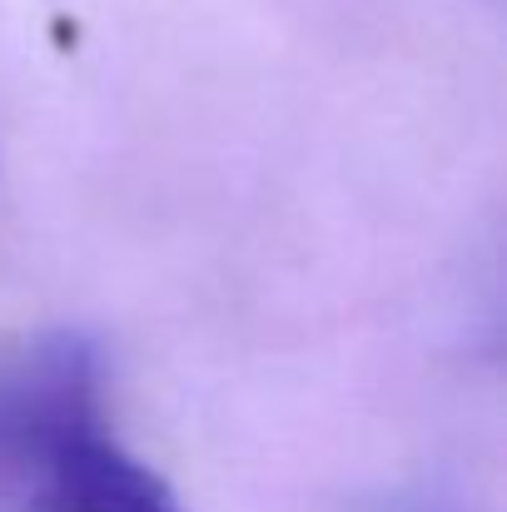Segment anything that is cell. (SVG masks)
I'll use <instances>...</instances> for the list:
<instances>
[{"instance_id":"1","label":"cell","mask_w":507,"mask_h":512,"mask_svg":"<svg viewBox=\"0 0 507 512\" xmlns=\"http://www.w3.org/2000/svg\"><path fill=\"white\" fill-rule=\"evenodd\" d=\"M0 512H189L120 438L105 348L85 329L0 343Z\"/></svg>"}]
</instances>
